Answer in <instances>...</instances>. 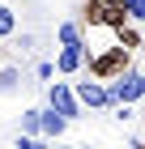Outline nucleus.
Listing matches in <instances>:
<instances>
[{
  "label": "nucleus",
  "mask_w": 145,
  "mask_h": 149,
  "mask_svg": "<svg viewBox=\"0 0 145 149\" xmlns=\"http://www.w3.org/2000/svg\"><path fill=\"white\" fill-rule=\"evenodd\" d=\"M85 68H90V77H98V81H115V77H124V72L132 68V47H111V51H102V56H90L85 51Z\"/></svg>",
  "instance_id": "obj_1"
},
{
  "label": "nucleus",
  "mask_w": 145,
  "mask_h": 149,
  "mask_svg": "<svg viewBox=\"0 0 145 149\" xmlns=\"http://www.w3.org/2000/svg\"><path fill=\"white\" fill-rule=\"evenodd\" d=\"M81 22L85 26H124L132 22L128 9H124V0H81Z\"/></svg>",
  "instance_id": "obj_2"
},
{
  "label": "nucleus",
  "mask_w": 145,
  "mask_h": 149,
  "mask_svg": "<svg viewBox=\"0 0 145 149\" xmlns=\"http://www.w3.org/2000/svg\"><path fill=\"white\" fill-rule=\"evenodd\" d=\"M111 98H115V107L145 98V72H132V68H128L124 77H115V81H111Z\"/></svg>",
  "instance_id": "obj_3"
},
{
  "label": "nucleus",
  "mask_w": 145,
  "mask_h": 149,
  "mask_svg": "<svg viewBox=\"0 0 145 149\" xmlns=\"http://www.w3.org/2000/svg\"><path fill=\"white\" fill-rule=\"evenodd\" d=\"M77 98H81V107H115V98H111V85H102L98 77L94 81H77Z\"/></svg>",
  "instance_id": "obj_4"
},
{
  "label": "nucleus",
  "mask_w": 145,
  "mask_h": 149,
  "mask_svg": "<svg viewBox=\"0 0 145 149\" xmlns=\"http://www.w3.org/2000/svg\"><path fill=\"white\" fill-rule=\"evenodd\" d=\"M47 102L56 107L60 115H68V119H77V115H81V98H77V90H68L64 81H56V85L47 90Z\"/></svg>",
  "instance_id": "obj_5"
},
{
  "label": "nucleus",
  "mask_w": 145,
  "mask_h": 149,
  "mask_svg": "<svg viewBox=\"0 0 145 149\" xmlns=\"http://www.w3.org/2000/svg\"><path fill=\"white\" fill-rule=\"evenodd\" d=\"M81 64H85V47L81 43H64L60 47V56H56V68L60 72H77Z\"/></svg>",
  "instance_id": "obj_6"
},
{
  "label": "nucleus",
  "mask_w": 145,
  "mask_h": 149,
  "mask_svg": "<svg viewBox=\"0 0 145 149\" xmlns=\"http://www.w3.org/2000/svg\"><path fill=\"white\" fill-rule=\"evenodd\" d=\"M64 128H68V115H60L56 107L43 111V136H64Z\"/></svg>",
  "instance_id": "obj_7"
},
{
  "label": "nucleus",
  "mask_w": 145,
  "mask_h": 149,
  "mask_svg": "<svg viewBox=\"0 0 145 149\" xmlns=\"http://www.w3.org/2000/svg\"><path fill=\"white\" fill-rule=\"evenodd\" d=\"M13 30H17V13L9 4H0V38H13Z\"/></svg>",
  "instance_id": "obj_8"
},
{
  "label": "nucleus",
  "mask_w": 145,
  "mask_h": 149,
  "mask_svg": "<svg viewBox=\"0 0 145 149\" xmlns=\"http://www.w3.org/2000/svg\"><path fill=\"white\" fill-rule=\"evenodd\" d=\"M22 132L26 136H39V132H43V111H26L22 115Z\"/></svg>",
  "instance_id": "obj_9"
},
{
  "label": "nucleus",
  "mask_w": 145,
  "mask_h": 149,
  "mask_svg": "<svg viewBox=\"0 0 145 149\" xmlns=\"http://www.w3.org/2000/svg\"><path fill=\"white\" fill-rule=\"evenodd\" d=\"M115 38H120L124 47H132V51H137V47H141V34H137V30H132V26H128V22H124V26H115Z\"/></svg>",
  "instance_id": "obj_10"
},
{
  "label": "nucleus",
  "mask_w": 145,
  "mask_h": 149,
  "mask_svg": "<svg viewBox=\"0 0 145 149\" xmlns=\"http://www.w3.org/2000/svg\"><path fill=\"white\" fill-rule=\"evenodd\" d=\"M56 38H60V43H81V26H77V22H64V26L56 30Z\"/></svg>",
  "instance_id": "obj_11"
},
{
  "label": "nucleus",
  "mask_w": 145,
  "mask_h": 149,
  "mask_svg": "<svg viewBox=\"0 0 145 149\" xmlns=\"http://www.w3.org/2000/svg\"><path fill=\"white\" fill-rule=\"evenodd\" d=\"M124 9H128L132 22H145V0H124Z\"/></svg>",
  "instance_id": "obj_12"
},
{
  "label": "nucleus",
  "mask_w": 145,
  "mask_h": 149,
  "mask_svg": "<svg viewBox=\"0 0 145 149\" xmlns=\"http://www.w3.org/2000/svg\"><path fill=\"white\" fill-rule=\"evenodd\" d=\"M13 85H17V68H4L0 64V90H13Z\"/></svg>",
  "instance_id": "obj_13"
},
{
  "label": "nucleus",
  "mask_w": 145,
  "mask_h": 149,
  "mask_svg": "<svg viewBox=\"0 0 145 149\" xmlns=\"http://www.w3.org/2000/svg\"><path fill=\"white\" fill-rule=\"evenodd\" d=\"M0 64H4V56H0Z\"/></svg>",
  "instance_id": "obj_14"
}]
</instances>
